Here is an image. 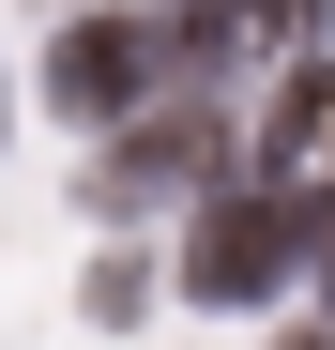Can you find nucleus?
I'll return each mask as SVG.
<instances>
[{
    "label": "nucleus",
    "instance_id": "3",
    "mask_svg": "<svg viewBox=\"0 0 335 350\" xmlns=\"http://www.w3.org/2000/svg\"><path fill=\"white\" fill-rule=\"evenodd\" d=\"M198 167H213V107H168V122L107 137V167H92V213H152V198H183Z\"/></svg>",
    "mask_w": 335,
    "mask_h": 350
},
{
    "label": "nucleus",
    "instance_id": "2",
    "mask_svg": "<svg viewBox=\"0 0 335 350\" xmlns=\"http://www.w3.org/2000/svg\"><path fill=\"white\" fill-rule=\"evenodd\" d=\"M152 77H168V31L152 16H77L62 62H46V107H62V122H122Z\"/></svg>",
    "mask_w": 335,
    "mask_h": 350
},
{
    "label": "nucleus",
    "instance_id": "6",
    "mask_svg": "<svg viewBox=\"0 0 335 350\" xmlns=\"http://www.w3.org/2000/svg\"><path fill=\"white\" fill-rule=\"evenodd\" d=\"M305 16H320V0H244V31H259V46H290Z\"/></svg>",
    "mask_w": 335,
    "mask_h": 350
},
{
    "label": "nucleus",
    "instance_id": "5",
    "mask_svg": "<svg viewBox=\"0 0 335 350\" xmlns=\"http://www.w3.org/2000/svg\"><path fill=\"white\" fill-rule=\"evenodd\" d=\"M77 305H92V320H137V305H152V274H137V259H92V289H77Z\"/></svg>",
    "mask_w": 335,
    "mask_h": 350
},
{
    "label": "nucleus",
    "instance_id": "7",
    "mask_svg": "<svg viewBox=\"0 0 335 350\" xmlns=\"http://www.w3.org/2000/svg\"><path fill=\"white\" fill-rule=\"evenodd\" d=\"M305 274H320V305H335V198H320V259H305Z\"/></svg>",
    "mask_w": 335,
    "mask_h": 350
},
{
    "label": "nucleus",
    "instance_id": "8",
    "mask_svg": "<svg viewBox=\"0 0 335 350\" xmlns=\"http://www.w3.org/2000/svg\"><path fill=\"white\" fill-rule=\"evenodd\" d=\"M290 350H335V335H290Z\"/></svg>",
    "mask_w": 335,
    "mask_h": 350
},
{
    "label": "nucleus",
    "instance_id": "1",
    "mask_svg": "<svg viewBox=\"0 0 335 350\" xmlns=\"http://www.w3.org/2000/svg\"><path fill=\"white\" fill-rule=\"evenodd\" d=\"M320 198H335V183H290V167H274L259 198H213V213H198L183 289H198V305H274V289L320 259Z\"/></svg>",
    "mask_w": 335,
    "mask_h": 350
},
{
    "label": "nucleus",
    "instance_id": "4",
    "mask_svg": "<svg viewBox=\"0 0 335 350\" xmlns=\"http://www.w3.org/2000/svg\"><path fill=\"white\" fill-rule=\"evenodd\" d=\"M274 167H290V183H335V62H305L274 92Z\"/></svg>",
    "mask_w": 335,
    "mask_h": 350
}]
</instances>
